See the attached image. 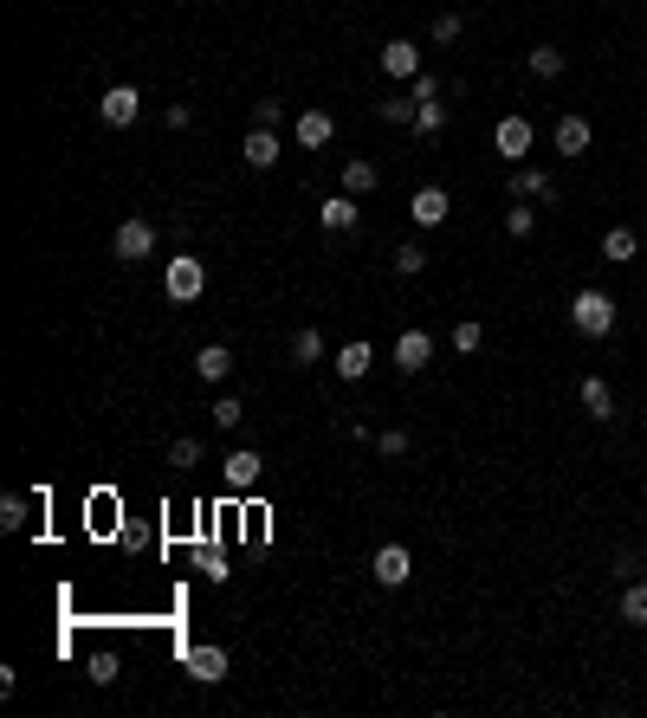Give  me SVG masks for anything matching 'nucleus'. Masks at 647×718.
Segmentation results:
<instances>
[{
	"label": "nucleus",
	"instance_id": "1",
	"mask_svg": "<svg viewBox=\"0 0 647 718\" xmlns=\"http://www.w3.org/2000/svg\"><path fill=\"white\" fill-rule=\"evenodd\" d=\"M570 324H576V337H609V330H615V298L596 292V285L576 292L570 298Z\"/></svg>",
	"mask_w": 647,
	"mask_h": 718
},
{
	"label": "nucleus",
	"instance_id": "2",
	"mask_svg": "<svg viewBox=\"0 0 647 718\" xmlns=\"http://www.w3.org/2000/svg\"><path fill=\"white\" fill-rule=\"evenodd\" d=\"M162 285H169L175 305H195V298L208 292V266H201L195 253H175V259H169V272H162Z\"/></svg>",
	"mask_w": 647,
	"mask_h": 718
},
{
	"label": "nucleus",
	"instance_id": "3",
	"mask_svg": "<svg viewBox=\"0 0 647 718\" xmlns=\"http://www.w3.org/2000/svg\"><path fill=\"white\" fill-rule=\"evenodd\" d=\"M98 117L110 123V130H123V123H136V117H143V91H136V85H110L104 98H98Z\"/></svg>",
	"mask_w": 647,
	"mask_h": 718
},
{
	"label": "nucleus",
	"instance_id": "4",
	"mask_svg": "<svg viewBox=\"0 0 647 718\" xmlns=\"http://www.w3.org/2000/svg\"><path fill=\"white\" fill-rule=\"evenodd\" d=\"M428 363H434V337L428 330H402V337H395V369H402V376H421Z\"/></svg>",
	"mask_w": 647,
	"mask_h": 718
},
{
	"label": "nucleus",
	"instance_id": "5",
	"mask_svg": "<svg viewBox=\"0 0 647 718\" xmlns=\"http://www.w3.org/2000/svg\"><path fill=\"white\" fill-rule=\"evenodd\" d=\"M492 149H499L505 162H525V156H531V117H499V130H492Z\"/></svg>",
	"mask_w": 647,
	"mask_h": 718
},
{
	"label": "nucleus",
	"instance_id": "6",
	"mask_svg": "<svg viewBox=\"0 0 647 718\" xmlns=\"http://www.w3.org/2000/svg\"><path fill=\"white\" fill-rule=\"evenodd\" d=\"M110 253L117 259H149L156 253V227H149V220H123L117 240H110Z\"/></svg>",
	"mask_w": 647,
	"mask_h": 718
},
{
	"label": "nucleus",
	"instance_id": "7",
	"mask_svg": "<svg viewBox=\"0 0 647 718\" xmlns=\"http://www.w3.org/2000/svg\"><path fill=\"white\" fill-rule=\"evenodd\" d=\"M220 473H227V486H233V492H253V486H259V473H266V460H259L253 447H233L227 460H220Z\"/></svg>",
	"mask_w": 647,
	"mask_h": 718
},
{
	"label": "nucleus",
	"instance_id": "8",
	"mask_svg": "<svg viewBox=\"0 0 647 718\" xmlns=\"http://www.w3.org/2000/svg\"><path fill=\"white\" fill-rule=\"evenodd\" d=\"M369 570H376V583H382V589H402L408 576H415V557H408L402 544H382V550H376V563H369Z\"/></svg>",
	"mask_w": 647,
	"mask_h": 718
},
{
	"label": "nucleus",
	"instance_id": "9",
	"mask_svg": "<svg viewBox=\"0 0 647 718\" xmlns=\"http://www.w3.org/2000/svg\"><path fill=\"white\" fill-rule=\"evenodd\" d=\"M408 214H415V227H440V220L453 214V195L440 182H428V188H415V201H408Z\"/></svg>",
	"mask_w": 647,
	"mask_h": 718
},
{
	"label": "nucleus",
	"instance_id": "10",
	"mask_svg": "<svg viewBox=\"0 0 647 718\" xmlns=\"http://www.w3.org/2000/svg\"><path fill=\"white\" fill-rule=\"evenodd\" d=\"M188 673H195V686H220L227 680V647H188Z\"/></svg>",
	"mask_w": 647,
	"mask_h": 718
},
{
	"label": "nucleus",
	"instance_id": "11",
	"mask_svg": "<svg viewBox=\"0 0 647 718\" xmlns=\"http://www.w3.org/2000/svg\"><path fill=\"white\" fill-rule=\"evenodd\" d=\"M337 136V117L330 110H298V149H324Z\"/></svg>",
	"mask_w": 647,
	"mask_h": 718
},
{
	"label": "nucleus",
	"instance_id": "12",
	"mask_svg": "<svg viewBox=\"0 0 647 718\" xmlns=\"http://www.w3.org/2000/svg\"><path fill=\"white\" fill-rule=\"evenodd\" d=\"M369 363H376V350H369L363 337H350V343L337 350V363H330V369H337L343 382H363V376H369Z\"/></svg>",
	"mask_w": 647,
	"mask_h": 718
},
{
	"label": "nucleus",
	"instance_id": "13",
	"mask_svg": "<svg viewBox=\"0 0 647 718\" xmlns=\"http://www.w3.org/2000/svg\"><path fill=\"white\" fill-rule=\"evenodd\" d=\"M382 72H389V78H421V46L389 39V46H382Z\"/></svg>",
	"mask_w": 647,
	"mask_h": 718
},
{
	"label": "nucleus",
	"instance_id": "14",
	"mask_svg": "<svg viewBox=\"0 0 647 718\" xmlns=\"http://www.w3.org/2000/svg\"><path fill=\"white\" fill-rule=\"evenodd\" d=\"M512 201H557V188H550V175H538V169H525V162H518L512 169Z\"/></svg>",
	"mask_w": 647,
	"mask_h": 718
},
{
	"label": "nucleus",
	"instance_id": "15",
	"mask_svg": "<svg viewBox=\"0 0 647 718\" xmlns=\"http://www.w3.org/2000/svg\"><path fill=\"white\" fill-rule=\"evenodd\" d=\"M195 376L201 382H227L233 376V350H227V343H201V350H195Z\"/></svg>",
	"mask_w": 647,
	"mask_h": 718
},
{
	"label": "nucleus",
	"instance_id": "16",
	"mask_svg": "<svg viewBox=\"0 0 647 718\" xmlns=\"http://www.w3.org/2000/svg\"><path fill=\"white\" fill-rule=\"evenodd\" d=\"M240 156H246V169L266 175L272 162H279V130H246V149H240Z\"/></svg>",
	"mask_w": 647,
	"mask_h": 718
},
{
	"label": "nucleus",
	"instance_id": "17",
	"mask_svg": "<svg viewBox=\"0 0 647 718\" xmlns=\"http://www.w3.org/2000/svg\"><path fill=\"white\" fill-rule=\"evenodd\" d=\"M376 182H382V169L369 156H350L343 162V195H376Z\"/></svg>",
	"mask_w": 647,
	"mask_h": 718
},
{
	"label": "nucleus",
	"instance_id": "18",
	"mask_svg": "<svg viewBox=\"0 0 647 718\" xmlns=\"http://www.w3.org/2000/svg\"><path fill=\"white\" fill-rule=\"evenodd\" d=\"M583 408H589V421H615V395H609V382L602 376H583Z\"/></svg>",
	"mask_w": 647,
	"mask_h": 718
},
{
	"label": "nucleus",
	"instance_id": "19",
	"mask_svg": "<svg viewBox=\"0 0 647 718\" xmlns=\"http://www.w3.org/2000/svg\"><path fill=\"white\" fill-rule=\"evenodd\" d=\"M635 253H641V233H635V227H609V233H602V259H615V266H628Z\"/></svg>",
	"mask_w": 647,
	"mask_h": 718
},
{
	"label": "nucleus",
	"instance_id": "20",
	"mask_svg": "<svg viewBox=\"0 0 647 718\" xmlns=\"http://www.w3.org/2000/svg\"><path fill=\"white\" fill-rule=\"evenodd\" d=\"M318 220H324V233H350L356 227V195H330L318 207Z\"/></svg>",
	"mask_w": 647,
	"mask_h": 718
},
{
	"label": "nucleus",
	"instance_id": "21",
	"mask_svg": "<svg viewBox=\"0 0 647 718\" xmlns=\"http://www.w3.org/2000/svg\"><path fill=\"white\" fill-rule=\"evenodd\" d=\"M557 149L563 156H583L589 149V123L583 117H557Z\"/></svg>",
	"mask_w": 647,
	"mask_h": 718
},
{
	"label": "nucleus",
	"instance_id": "22",
	"mask_svg": "<svg viewBox=\"0 0 647 718\" xmlns=\"http://www.w3.org/2000/svg\"><path fill=\"white\" fill-rule=\"evenodd\" d=\"M292 363L298 369H311V363H324V330H298V337H292Z\"/></svg>",
	"mask_w": 647,
	"mask_h": 718
},
{
	"label": "nucleus",
	"instance_id": "23",
	"mask_svg": "<svg viewBox=\"0 0 647 718\" xmlns=\"http://www.w3.org/2000/svg\"><path fill=\"white\" fill-rule=\"evenodd\" d=\"M615 615H622L628 628H647V583H628V589H622V609H615Z\"/></svg>",
	"mask_w": 647,
	"mask_h": 718
},
{
	"label": "nucleus",
	"instance_id": "24",
	"mask_svg": "<svg viewBox=\"0 0 647 718\" xmlns=\"http://www.w3.org/2000/svg\"><path fill=\"white\" fill-rule=\"evenodd\" d=\"M26 512H33V499H26V492H7V499H0V531H26Z\"/></svg>",
	"mask_w": 647,
	"mask_h": 718
},
{
	"label": "nucleus",
	"instance_id": "25",
	"mask_svg": "<svg viewBox=\"0 0 647 718\" xmlns=\"http://www.w3.org/2000/svg\"><path fill=\"white\" fill-rule=\"evenodd\" d=\"M531 78H563V52L557 46H531Z\"/></svg>",
	"mask_w": 647,
	"mask_h": 718
},
{
	"label": "nucleus",
	"instance_id": "26",
	"mask_svg": "<svg viewBox=\"0 0 647 718\" xmlns=\"http://www.w3.org/2000/svg\"><path fill=\"white\" fill-rule=\"evenodd\" d=\"M415 130L421 136H440V130H447V104H440V98L434 104H415Z\"/></svg>",
	"mask_w": 647,
	"mask_h": 718
},
{
	"label": "nucleus",
	"instance_id": "27",
	"mask_svg": "<svg viewBox=\"0 0 647 718\" xmlns=\"http://www.w3.org/2000/svg\"><path fill=\"white\" fill-rule=\"evenodd\" d=\"M376 117H382V123H415V98H402V91H395V98L376 104Z\"/></svg>",
	"mask_w": 647,
	"mask_h": 718
},
{
	"label": "nucleus",
	"instance_id": "28",
	"mask_svg": "<svg viewBox=\"0 0 647 718\" xmlns=\"http://www.w3.org/2000/svg\"><path fill=\"white\" fill-rule=\"evenodd\" d=\"M85 673H91V686H117V654H104V647H98V654L85 660Z\"/></svg>",
	"mask_w": 647,
	"mask_h": 718
},
{
	"label": "nucleus",
	"instance_id": "29",
	"mask_svg": "<svg viewBox=\"0 0 647 718\" xmlns=\"http://www.w3.org/2000/svg\"><path fill=\"white\" fill-rule=\"evenodd\" d=\"M479 343H486V330H479L473 317H460V324H453V350H460V356H473Z\"/></svg>",
	"mask_w": 647,
	"mask_h": 718
},
{
	"label": "nucleus",
	"instance_id": "30",
	"mask_svg": "<svg viewBox=\"0 0 647 718\" xmlns=\"http://www.w3.org/2000/svg\"><path fill=\"white\" fill-rule=\"evenodd\" d=\"M376 453H382V460H402V453H408V427H382V434H376Z\"/></svg>",
	"mask_w": 647,
	"mask_h": 718
},
{
	"label": "nucleus",
	"instance_id": "31",
	"mask_svg": "<svg viewBox=\"0 0 647 718\" xmlns=\"http://www.w3.org/2000/svg\"><path fill=\"white\" fill-rule=\"evenodd\" d=\"M279 123H285V104L279 98H259L253 104V130H279Z\"/></svg>",
	"mask_w": 647,
	"mask_h": 718
},
{
	"label": "nucleus",
	"instance_id": "32",
	"mask_svg": "<svg viewBox=\"0 0 647 718\" xmlns=\"http://www.w3.org/2000/svg\"><path fill=\"white\" fill-rule=\"evenodd\" d=\"M240 421H246L240 395H220V402H214V427H227V434H233V427H240Z\"/></svg>",
	"mask_w": 647,
	"mask_h": 718
},
{
	"label": "nucleus",
	"instance_id": "33",
	"mask_svg": "<svg viewBox=\"0 0 647 718\" xmlns=\"http://www.w3.org/2000/svg\"><path fill=\"white\" fill-rule=\"evenodd\" d=\"M421 266H428V246H395V272H402V279H415Z\"/></svg>",
	"mask_w": 647,
	"mask_h": 718
},
{
	"label": "nucleus",
	"instance_id": "34",
	"mask_svg": "<svg viewBox=\"0 0 647 718\" xmlns=\"http://www.w3.org/2000/svg\"><path fill=\"white\" fill-rule=\"evenodd\" d=\"M531 227H538L531 207H505V233H512V240H531Z\"/></svg>",
	"mask_w": 647,
	"mask_h": 718
},
{
	"label": "nucleus",
	"instance_id": "35",
	"mask_svg": "<svg viewBox=\"0 0 647 718\" xmlns=\"http://www.w3.org/2000/svg\"><path fill=\"white\" fill-rule=\"evenodd\" d=\"M169 466L195 473V466H201V440H175V447H169Z\"/></svg>",
	"mask_w": 647,
	"mask_h": 718
},
{
	"label": "nucleus",
	"instance_id": "36",
	"mask_svg": "<svg viewBox=\"0 0 647 718\" xmlns=\"http://www.w3.org/2000/svg\"><path fill=\"white\" fill-rule=\"evenodd\" d=\"M460 33H466V20H460V13H440V20H434V46H453Z\"/></svg>",
	"mask_w": 647,
	"mask_h": 718
},
{
	"label": "nucleus",
	"instance_id": "37",
	"mask_svg": "<svg viewBox=\"0 0 647 718\" xmlns=\"http://www.w3.org/2000/svg\"><path fill=\"white\" fill-rule=\"evenodd\" d=\"M408 98H415V104H434V98H440V78H434V72L408 78Z\"/></svg>",
	"mask_w": 647,
	"mask_h": 718
},
{
	"label": "nucleus",
	"instance_id": "38",
	"mask_svg": "<svg viewBox=\"0 0 647 718\" xmlns=\"http://www.w3.org/2000/svg\"><path fill=\"white\" fill-rule=\"evenodd\" d=\"M615 576H628V583H635V576H641V550H615Z\"/></svg>",
	"mask_w": 647,
	"mask_h": 718
},
{
	"label": "nucleus",
	"instance_id": "39",
	"mask_svg": "<svg viewBox=\"0 0 647 718\" xmlns=\"http://www.w3.org/2000/svg\"><path fill=\"white\" fill-rule=\"evenodd\" d=\"M162 123H169V130H188V123H195V110H188V104H169V110H162Z\"/></svg>",
	"mask_w": 647,
	"mask_h": 718
}]
</instances>
